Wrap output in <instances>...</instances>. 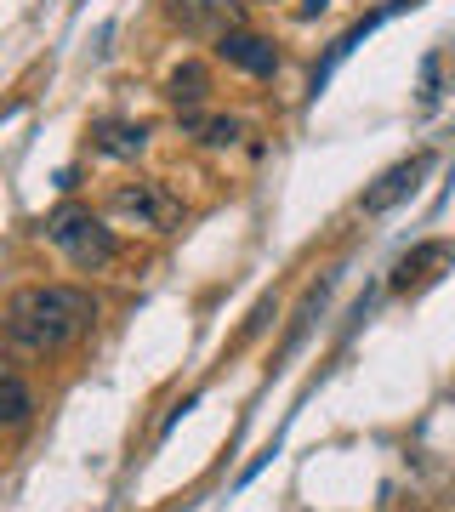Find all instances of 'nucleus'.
<instances>
[{"label": "nucleus", "mask_w": 455, "mask_h": 512, "mask_svg": "<svg viewBox=\"0 0 455 512\" xmlns=\"http://www.w3.org/2000/svg\"><path fill=\"white\" fill-rule=\"evenodd\" d=\"M91 325H97V302H91V291H80V285H23V291L6 302V313H0L6 348L29 353V359L80 342Z\"/></svg>", "instance_id": "nucleus-1"}, {"label": "nucleus", "mask_w": 455, "mask_h": 512, "mask_svg": "<svg viewBox=\"0 0 455 512\" xmlns=\"http://www.w3.org/2000/svg\"><path fill=\"white\" fill-rule=\"evenodd\" d=\"M46 239L69 256L80 274H103V268H114V256H120L114 228L91 205H63V211H52L46 217Z\"/></svg>", "instance_id": "nucleus-2"}, {"label": "nucleus", "mask_w": 455, "mask_h": 512, "mask_svg": "<svg viewBox=\"0 0 455 512\" xmlns=\"http://www.w3.org/2000/svg\"><path fill=\"white\" fill-rule=\"evenodd\" d=\"M109 211H114V217H126V222H137V228H154V234L182 228V200L165 183H154V177L114 183L109 188Z\"/></svg>", "instance_id": "nucleus-3"}, {"label": "nucleus", "mask_w": 455, "mask_h": 512, "mask_svg": "<svg viewBox=\"0 0 455 512\" xmlns=\"http://www.w3.org/2000/svg\"><path fill=\"white\" fill-rule=\"evenodd\" d=\"M427 171H433V148H416L410 160L387 165L382 177L364 188V194H359V211H364V217H387V211H399V205L421 188V177H427Z\"/></svg>", "instance_id": "nucleus-4"}, {"label": "nucleus", "mask_w": 455, "mask_h": 512, "mask_svg": "<svg viewBox=\"0 0 455 512\" xmlns=\"http://www.w3.org/2000/svg\"><path fill=\"white\" fill-rule=\"evenodd\" d=\"M165 18L188 40H222L228 29H239L245 0H165Z\"/></svg>", "instance_id": "nucleus-5"}, {"label": "nucleus", "mask_w": 455, "mask_h": 512, "mask_svg": "<svg viewBox=\"0 0 455 512\" xmlns=\"http://www.w3.org/2000/svg\"><path fill=\"white\" fill-rule=\"evenodd\" d=\"M455 262V245L450 239H421V245H410V251L393 262V291L399 296H416V291H427L444 268Z\"/></svg>", "instance_id": "nucleus-6"}, {"label": "nucleus", "mask_w": 455, "mask_h": 512, "mask_svg": "<svg viewBox=\"0 0 455 512\" xmlns=\"http://www.w3.org/2000/svg\"><path fill=\"white\" fill-rule=\"evenodd\" d=\"M217 57L228 63V69L251 74V80H273L279 74V46H273L268 35H256V29H228V35L217 40Z\"/></svg>", "instance_id": "nucleus-7"}, {"label": "nucleus", "mask_w": 455, "mask_h": 512, "mask_svg": "<svg viewBox=\"0 0 455 512\" xmlns=\"http://www.w3.org/2000/svg\"><path fill=\"white\" fill-rule=\"evenodd\" d=\"M205 97H211V69H205L200 57H182L177 69L165 74V103L177 114H188V109H200Z\"/></svg>", "instance_id": "nucleus-8"}, {"label": "nucleus", "mask_w": 455, "mask_h": 512, "mask_svg": "<svg viewBox=\"0 0 455 512\" xmlns=\"http://www.w3.org/2000/svg\"><path fill=\"white\" fill-rule=\"evenodd\" d=\"M91 148L109 154V160H137L148 148V126L143 120H97L91 126Z\"/></svg>", "instance_id": "nucleus-9"}, {"label": "nucleus", "mask_w": 455, "mask_h": 512, "mask_svg": "<svg viewBox=\"0 0 455 512\" xmlns=\"http://www.w3.org/2000/svg\"><path fill=\"white\" fill-rule=\"evenodd\" d=\"M182 131H188V137H200L205 148H234L239 143V120H228V114L188 109V114H182Z\"/></svg>", "instance_id": "nucleus-10"}, {"label": "nucleus", "mask_w": 455, "mask_h": 512, "mask_svg": "<svg viewBox=\"0 0 455 512\" xmlns=\"http://www.w3.org/2000/svg\"><path fill=\"white\" fill-rule=\"evenodd\" d=\"M29 416H35V393H29V382L12 376V370H0V427H23Z\"/></svg>", "instance_id": "nucleus-11"}, {"label": "nucleus", "mask_w": 455, "mask_h": 512, "mask_svg": "<svg viewBox=\"0 0 455 512\" xmlns=\"http://www.w3.org/2000/svg\"><path fill=\"white\" fill-rule=\"evenodd\" d=\"M325 6H330V0H302V18H319Z\"/></svg>", "instance_id": "nucleus-12"}, {"label": "nucleus", "mask_w": 455, "mask_h": 512, "mask_svg": "<svg viewBox=\"0 0 455 512\" xmlns=\"http://www.w3.org/2000/svg\"><path fill=\"white\" fill-rule=\"evenodd\" d=\"M262 6H273V0H262Z\"/></svg>", "instance_id": "nucleus-13"}]
</instances>
